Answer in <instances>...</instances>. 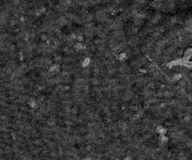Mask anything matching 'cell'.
<instances>
[{
  "label": "cell",
  "instance_id": "obj_1",
  "mask_svg": "<svg viewBox=\"0 0 192 160\" xmlns=\"http://www.w3.org/2000/svg\"><path fill=\"white\" fill-rule=\"evenodd\" d=\"M89 59H85V60H84V66H87L88 64H89Z\"/></svg>",
  "mask_w": 192,
  "mask_h": 160
}]
</instances>
